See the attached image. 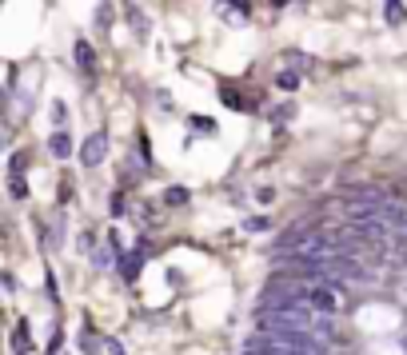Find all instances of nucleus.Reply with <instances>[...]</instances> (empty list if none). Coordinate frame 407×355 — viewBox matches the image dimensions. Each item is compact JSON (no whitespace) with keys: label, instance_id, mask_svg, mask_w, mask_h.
<instances>
[{"label":"nucleus","instance_id":"nucleus-1","mask_svg":"<svg viewBox=\"0 0 407 355\" xmlns=\"http://www.w3.org/2000/svg\"><path fill=\"white\" fill-rule=\"evenodd\" d=\"M308 304L315 307V311H324V315H336V311H340V295L331 291V284L315 279V284L308 288Z\"/></svg>","mask_w":407,"mask_h":355},{"label":"nucleus","instance_id":"nucleus-2","mask_svg":"<svg viewBox=\"0 0 407 355\" xmlns=\"http://www.w3.org/2000/svg\"><path fill=\"white\" fill-rule=\"evenodd\" d=\"M104 156H108V136H104V132H92L80 144V164L84 168H96V164H104Z\"/></svg>","mask_w":407,"mask_h":355},{"label":"nucleus","instance_id":"nucleus-3","mask_svg":"<svg viewBox=\"0 0 407 355\" xmlns=\"http://www.w3.org/2000/svg\"><path fill=\"white\" fill-rule=\"evenodd\" d=\"M76 64H80L84 76L96 72V56H92V44H88V40H76Z\"/></svg>","mask_w":407,"mask_h":355},{"label":"nucleus","instance_id":"nucleus-4","mask_svg":"<svg viewBox=\"0 0 407 355\" xmlns=\"http://www.w3.org/2000/svg\"><path fill=\"white\" fill-rule=\"evenodd\" d=\"M383 17H388L391 28H399L407 20V8H404V0H383Z\"/></svg>","mask_w":407,"mask_h":355},{"label":"nucleus","instance_id":"nucleus-5","mask_svg":"<svg viewBox=\"0 0 407 355\" xmlns=\"http://www.w3.org/2000/svg\"><path fill=\"white\" fill-rule=\"evenodd\" d=\"M49 152H52V156H60V160L72 156V140H68V132H52V136H49Z\"/></svg>","mask_w":407,"mask_h":355},{"label":"nucleus","instance_id":"nucleus-6","mask_svg":"<svg viewBox=\"0 0 407 355\" xmlns=\"http://www.w3.org/2000/svg\"><path fill=\"white\" fill-rule=\"evenodd\" d=\"M284 60L295 68V72H308L311 68V60H308V52H300V49H292V52H284Z\"/></svg>","mask_w":407,"mask_h":355},{"label":"nucleus","instance_id":"nucleus-7","mask_svg":"<svg viewBox=\"0 0 407 355\" xmlns=\"http://www.w3.org/2000/svg\"><path fill=\"white\" fill-rule=\"evenodd\" d=\"M276 88H279V92H295V88H300V72H295V68H292V72H279Z\"/></svg>","mask_w":407,"mask_h":355},{"label":"nucleus","instance_id":"nucleus-8","mask_svg":"<svg viewBox=\"0 0 407 355\" xmlns=\"http://www.w3.org/2000/svg\"><path fill=\"white\" fill-rule=\"evenodd\" d=\"M164 204H172V208L188 204V188H168V192H164Z\"/></svg>","mask_w":407,"mask_h":355},{"label":"nucleus","instance_id":"nucleus-9","mask_svg":"<svg viewBox=\"0 0 407 355\" xmlns=\"http://www.w3.org/2000/svg\"><path fill=\"white\" fill-rule=\"evenodd\" d=\"M188 128L204 132V136H212V132H216V124H212V120H208V116H192V120H188Z\"/></svg>","mask_w":407,"mask_h":355},{"label":"nucleus","instance_id":"nucleus-10","mask_svg":"<svg viewBox=\"0 0 407 355\" xmlns=\"http://www.w3.org/2000/svg\"><path fill=\"white\" fill-rule=\"evenodd\" d=\"M8 192H12V200H24V196H28V188H24L20 172H12V180H8Z\"/></svg>","mask_w":407,"mask_h":355},{"label":"nucleus","instance_id":"nucleus-11","mask_svg":"<svg viewBox=\"0 0 407 355\" xmlns=\"http://www.w3.org/2000/svg\"><path fill=\"white\" fill-rule=\"evenodd\" d=\"M220 100H224L228 108H244V100H240V92H236V88H220Z\"/></svg>","mask_w":407,"mask_h":355},{"label":"nucleus","instance_id":"nucleus-12","mask_svg":"<svg viewBox=\"0 0 407 355\" xmlns=\"http://www.w3.org/2000/svg\"><path fill=\"white\" fill-rule=\"evenodd\" d=\"M140 263H144V256L124 259V279H136V275H140Z\"/></svg>","mask_w":407,"mask_h":355},{"label":"nucleus","instance_id":"nucleus-13","mask_svg":"<svg viewBox=\"0 0 407 355\" xmlns=\"http://www.w3.org/2000/svg\"><path fill=\"white\" fill-rule=\"evenodd\" d=\"M128 17H132V28H136V36H148V24H144V17H140L136 8H128Z\"/></svg>","mask_w":407,"mask_h":355},{"label":"nucleus","instance_id":"nucleus-14","mask_svg":"<svg viewBox=\"0 0 407 355\" xmlns=\"http://www.w3.org/2000/svg\"><path fill=\"white\" fill-rule=\"evenodd\" d=\"M263 227H268L263 216H248V220H244V232H263Z\"/></svg>","mask_w":407,"mask_h":355},{"label":"nucleus","instance_id":"nucleus-15","mask_svg":"<svg viewBox=\"0 0 407 355\" xmlns=\"http://www.w3.org/2000/svg\"><path fill=\"white\" fill-rule=\"evenodd\" d=\"M295 116V108L292 104H284V108H276V112H272V120H276V124H284V120H292Z\"/></svg>","mask_w":407,"mask_h":355},{"label":"nucleus","instance_id":"nucleus-16","mask_svg":"<svg viewBox=\"0 0 407 355\" xmlns=\"http://www.w3.org/2000/svg\"><path fill=\"white\" fill-rule=\"evenodd\" d=\"M68 120V112H64V104H60V100H56V104H52V124H56V128H60V124H64Z\"/></svg>","mask_w":407,"mask_h":355},{"label":"nucleus","instance_id":"nucleus-17","mask_svg":"<svg viewBox=\"0 0 407 355\" xmlns=\"http://www.w3.org/2000/svg\"><path fill=\"white\" fill-rule=\"evenodd\" d=\"M24 347H28V327L20 323V327H17V352H24Z\"/></svg>","mask_w":407,"mask_h":355},{"label":"nucleus","instance_id":"nucleus-18","mask_svg":"<svg viewBox=\"0 0 407 355\" xmlns=\"http://www.w3.org/2000/svg\"><path fill=\"white\" fill-rule=\"evenodd\" d=\"M272 4H276V8H279V4H292V0H272Z\"/></svg>","mask_w":407,"mask_h":355}]
</instances>
